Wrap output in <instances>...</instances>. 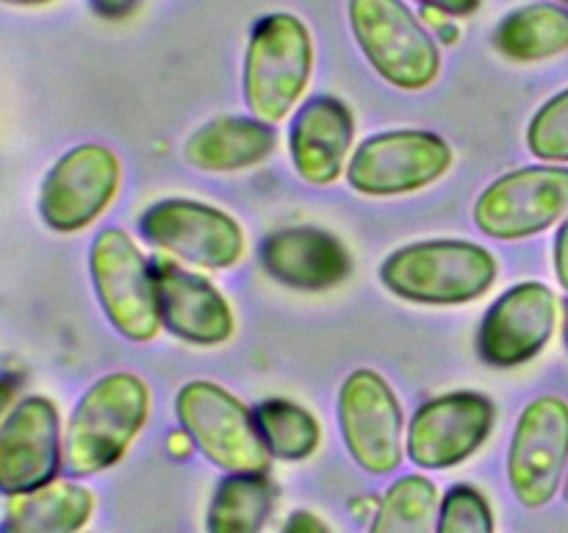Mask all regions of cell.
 I'll return each mask as SVG.
<instances>
[{
    "label": "cell",
    "mask_w": 568,
    "mask_h": 533,
    "mask_svg": "<svg viewBox=\"0 0 568 533\" xmlns=\"http://www.w3.org/2000/svg\"><path fill=\"white\" fill-rule=\"evenodd\" d=\"M3 6H20V9H37V6H48L53 0H0Z\"/></svg>",
    "instance_id": "obj_32"
},
{
    "label": "cell",
    "mask_w": 568,
    "mask_h": 533,
    "mask_svg": "<svg viewBox=\"0 0 568 533\" xmlns=\"http://www.w3.org/2000/svg\"><path fill=\"white\" fill-rule=\"evenodd\" d=\"M150 416V389L133 372H111L94 381L72 409L64 431V466L89 477L114 466Z\"/></svg>",
    "instance_id": "obj_1"
},
{
    "label": "cell",
    "mask_w": 568,
    "mask_h": 533,
    "mask_svg": "<svg viewBox=\"0 0 568 533\" xmlns=\"http://www.w3.org/2000/svg\"><path fill=\"white\" fill-rule=\"evenodd\" d=\"M281 533H333V531L320 520V516L311 514V511H294V514L286 520V525H283Z\"/></svg>",
    "instance_id": "obj_28"
},
{
    "label": "cell",
    "mask_w": 568,
    "mask_h": 533,
    "mask_svg": "<svg viewBox=\"0 0 568 533\" xmlns=\"http://www.w3.org/2000/svg\"><path fill=\"white\" fill-rule=\"evenodd\" d=\"M275 505L266 475H227L220 481L205 514V533H261Z\"/></svg>",
    "instance_id": "obj_22"
},
{
    "label": "cell",
    "mask_w": 568,
    "mask_h": 533,
    "mask_svg": "<svg viewBox=\"0 0 568 533\" xmlns=\"http://www.w3.org/2000/svg\"><path fill=\"white\" fill-rule=\"evenodd\" d=\"M568 214V167L538 164L505 172L480 192L475 225L486 237L527 239L547 231Z\"/></svg>",
    "instance_id": "obj_8"
},
{
    "label": "cell",
    "mask_w": 568,
    "mask_h": 533,
    "mask_svg": "<svg viewBox=\"0 0 568 533\" xmlns=\"http://www.w3.org/2000/svg\"><path fill=\"white\" fill-rule=\"evenodd\" d=\"M255 422L261 428L272 459L303 461L316 453L322 442V428L305 405L286 398H270L255 409Z\"/></svg>",
    "instance_id": "obj_24"
},
{
    "label": "cell",
    "mask_w": 568,
    "mask_h": 533,
    "mask_svg": "<svg viewBox=\"0 0 568 533\" xmlns=\"http://www.w3.org/2000/svg\"><path fill=\"white\" fill-rule=\"evenodd\" d=\"M175 411L189 442L211 464L231 475H266L272 453L261 436L255 411L227 389L211 381L183 383L175 398Z\"/></svg>",
    "instance_id": "obj_5"
},
{
    "label": "cell",
    "mask_w": 568,
    "mask_h": 533,
    "mask_svg": "<svg viewBox=\"0 0 568 533\" xmlns=\"http://www.w3.org/2000/svg\"><path fill=\"white\" fill-rule=\"evenodd\" d=\"M560 3H564V6H568V0H560Z\"/></svg>",
    "instance_id": "obj_35"
},
{
    "label": "cell",
    "mask_w": 568,
    "mask_h": 533,
    "mask_svg": "<svg viewBox=\"0 0 568 533\" xmlns=\"http://www.w3.org/2000/svg\"><path fill=\"white\" fill-rule=\"evenodd\" d=\"M453 148L433 131H383L364 139L347 167V181L355 192L369 198H397L419 192L447 175Z\"/></svg>",
    "instance_id": "obj_7"
},
{
    "label": "cell",
    "mask_w": 568,
    "mask_h": 533,
    "mask_svg": "<svg viewBox=\"0 0 568 533\" xmlns=\"http://www.w3.org/2000/svg\"><path fill=\"white\" fill-rule=\"evenodd\" d=\"M122 167L103 144H78L48 170L39 187V217L50 231L75 233L92 225L120 189Z\"/></svg>",
    "instance_id": "obj_12"
},
{
    "label": "cell",
    "mask_w": 568,
    "mask_h": 533,
    "mask_svg": "<svg viewBox=\"0 0 568 533\" xmlns=\"http://www.w3.org/2000/svg\"><path fill=\"white\" fill-rule=\"evenodd\" d=\"M261 264L275 281L297 292H325L353 270L347 248L314 225H294L270 233L261 244Z\"/></svg>",
    "instance_id": "obj_17"
},
{
    "label": "cell",
    "mask_w": 568,
    "mask_h": 533,
    "mask_svg": "<svg viewBox=\"0 0 568 533\" xmlns=\"http://www.w3.org/2000/svg\"><path fill=\"white\" fill-rule=\"evenodd\" d=\"M89 6H92L94 14H100L103 20L120 22L125 20V17H131L133 11L142 6V0H89Z\"/></svg>",
    "instance_id": "obj_27"
},
{
    "label": "cell",
    "mask_w": 568,
    "mask_h": 533,
    "mask_svg": "<svg viewBox=\"0 0 568 533\" xmlns=\"http://www.w3.org/2000/svg\"><path fill=\"white\" fill-rule=\"evenodd\" d=\"M314 72V39L297 14L272 11L255 20L244 53V103L277 125L300 103Z\"/></svg>",
    "instance_id": "obj_3"
},
{
    "label": "cell",
    "mask_w": 568,
    "mask_h": 533,
    "mask_svg": "<svg viewBox=\"0 0 568 533\" xmlns=\"http://www.w3.org/2000/svg\"><path fill=\"white\" fill-rule=\"evenodd\" d=\"M338 428L355 464L388 475L403 464V405L375 370H355L338 389Z\"/></svg>",
    "instance_id": "obj_10"
},
{
    "label": "cell",
    "mask_w": 568,
    "mask_h": 533,
    "mask_svg": "<svg viewBox=\"0 0 568 533\" xmlns=\"http://www.w3.org/2000/svg\"><path fill=\"white\" fill-rule=\"evenodd\" d=\"M438 486L425 475H403L386 489L369 533H436Z\"/></svg>",
    "instance_id": "obj_23"
},
{
    "label": "cell",
    "mask_w": 568,
    "mask_h": 533,
    "mask_svg": "<svg viewBox=\"0 0 568 533\" xmlns=\"http://www.w3.org/2000/svg\"><path fill=\"white\" fill-rule=\"evenodd\" d=\"M139 231L155 248L205 270H231L244 255V231L216 205L164 198L139 217Z\"/></svg>",
    "instance_id": "obj_9"
},
{
    "label": "cell",
    "mask_w": 568,
    "mask_h": 533,
    "mask_svg": "<svg viewBox=\"0 0 568 533\" xmlns=\"http://www.w3.org/2000/svg\"><path fill=\"white\" fill-rule=\"evenodd\" d=\"M64 461L59 409L44 394L11 405L0 420V492H33L55 481Z\"/></svg>",
    "instance_id": "obj_14"
},
{
    "label": "cell",
    "mask_w": 568,
    "mask_h": 533,
    "mask_svg": "<svg viewBox=\"0 0 568 533\" xmlns=\"http://www.w3.org/2000/svg\"><path fill=\"white\" fill-rule=\"evenodd\" d=\"M564 336H566V348H568V311H566V325H564Z\"/></svg>",
    "instance_id": "obj_33"
},
{
    "label": "cell",
    "mask_w": 568,
    "mask_h": 533,
    "mask_svg": "<svg viewBox=\"0 0 568 533\" xmlns=\"http://www.w3.org/2000/svg\"><path fill=\"white\" fill-rule=\"evenodd\" d=\"M568 466V403L555 394L525 405L508 450V481L525 509H544Z\"/></svg>",
    "instance_id": "obj_11"
},
{
    "label": "cell",
    "mask_w": 568,
    "mask_h": 533,
    "mask_svg": "<svg viewBox=\"0 0 568 533\" xmlns=\"http://www.w3.org/2000/svg\"><path fill=\"white\" fill-rule=\"evenodd\" d=\"M11 403H14V383L6 381V378H0V420L9 414Z\"/></svg>",
    "instance_id": "obj_31"
},
{
    "label": "cell",
    "mask_w": 568,
    "mask_h": 533,
    "mask_svg": "<svg viewBox=\"0 0 568 533\" xmlns=\"http://www.w3.org/2000/svg\"><path fill=\"white\" fill-rule=\"evenodd\" d=\"M94 497L75 481H50L14 494L0 520V533H78L92 520Z\"/></svg>",
    "instance_id": "obj_20"
},
{
    "label": "cell",
    "mask_w": 568,
    "mask_h": 533,
    "mask_svg": "<svg viewBox=\"0 0 568 533\" xmlns=\"http://www.w3.org/2000/svg\"><path fill=\"white\" fill-rule=\"evenodd\" d=\"M555 272H558L560 286L568 292V220L560 225L558 239H555Z\"/></svg>",
    "instance_id": "obj_30"
},
{
    "label": "cell",
    "mask_w": 568,
    "mask_h": 533,
    "mask_svg": "<svg viewBox=\"0 0 568 533\" xmlns=\"http://www.w3.org/2000/svg\"><path fill=\"white\" fill-rule=\"evenodd\" d=\"M494 48L510 61L532 64L568 50V9L564 3H527L499 20Z\"/></svg>",
    "instance_id": "obj_21"
},
{
    "label": "cell",
    "mask_w": 568,
    "mask_h": 533,
    "mask_svg": "<svg viewBox=\"0 0 568 533\" xmlns=\"http://www.w3.org/2000/svg\"><path fill=\"white\" fill-rule=\"evenodd\" d=\"M422 6H427L430 11L449 17H469L480 9L483 0H419Z\"/></svg>",
    "instance_id": "obj_29"
},
{
    "label": "cell",
    "mask_w": 568,
    "mask_h": 533,
    "mask_svg": "<svg viewBox=\"0 0 568 533\" xmlns=\"http://www.w3.org/2000/svg\"><path fill=\"white\" fill-rule=\"evenodd\" d=\"M558 325V298L541 281H521L486 311L477 336L480 359L494 366H519L536 359Z\"/></svg>",
    "instance_id": "obj_15"
},
{
    "label": "cell",
    "mask_w": 568,
    "mask_h": 533,
    "mask_svg": "<svg viewBox=\"0 0 568 533\" xmlns=\"http://www.w3.org/2000/svg\"><path fill=\"white\" fill-rule=\"evenodd\" d=\"M494 420V403L480 392H449L427 400L408 422V459L422 470H453L488 442Z\"/></svg>",
    "instance_id": "obj_13"
},
{
    "label": "cell",
    "mask_w": 568,
    "mask_h": 533,
    "mask_svg": "<svg viewBox=\"0 0 568 533\" xmlns=\"http://www.w3.org/2000/svg\"><path fill=\"white\" fill-rule=\"evenodd\" d=\"M436 533H494V514L486 494L469 483H455L438 505Z\"/></svg>",
    "instance_id": "obj_26"
},
{
    "label": "cell",
    "mask_w": 568,
    "mask_h": 533,
    "mask_svg": "<svg viewBox=\"0 0 568 533\" xmlns=\"http://www.w3.org/2000/svg\"><path fill=\"white\" fill-rule=\"evenodd\" d=\"M153 272L161 325L172 336L189 344H200V348L222 344L233 336L236 320H233L231 305L222 298L220 289H214V283L166 259H155Z\"/></svg>",
    "instance_id": "obj_16"
},
{
    "label": "cell",
    "mask_w": 568,
    "mask_h": 533,
    "mask_svg": "<svg viewBox=\"0 0 568 533\" xmlns=\"http://www.w3.org/2000/svg\"><path fill=\"white\" fill-rule=\"evenodd\" d=\"M355 139L353 111L331 94H316L300 105L288 128L294 170L314 187H327L342 175Z\"/></svg>",
    "instance_id": "obj_18"
},
{
    "label": "cell",
    "mask_w": 568,
    "mask_h": 533,
    "mask_svg": "<svg viewBox=\"0 0 568 533\" xmlns=\"http://www.w3.org/2000/svg\"><path fill=\"white\" fill-rule=\"evenodd\" d=\"M349 28L377 76L405 92H422L442 76V50L403 0H349Z\"/></svg>",
    "instance_id": "obj_4"
},
{
    "label": "cell",
    "mask_w": 568,
    "mask_h": 533,
    "mask_svg": "<svg viewBox=\"0 0 568 533\" xmlns=\"http://www.w3.org/2000/svg\"><path fill=\"white\" fill-rule=\"evenodd\" d=\"M527 148L547 164H568V89L536 111L527 125Z\"/></svg>",
    "instance_id": "obj_25"
},
{
    "label": "cell",
    "mask_w": 568,
    "mask_h": 533,
    "mask_svg": "<svg viewBox=\"0 0 568 533\" xmlns=\"http://www.w3.org/2000/svg\"><path fill=\"white\" fill-rule=\"evenodd\" d=\"M275 144V125L258 117H216L186 139L183 155L197 170L236 172L270 159Z\"/></svg>",
    "instance_id": "obj_19"
},
{
    "label": "cell",
    "mask_w": 568,
    "mask_h": 533,
    "mask_svg": "<svg viewBox=\"0 0 568 533\" xmlns=\"http://www.w3.org/2000/svg\"><path fill=\"white\" fill-rule=\"evenodd\" d=\"M92 286L111 325L131 342H150L161 331L153 264L122 228H105L89 250Z\"/></svg>",
    "instance_id": "obj_6"
},
{
    "label": "cell",
    "mask_w": 568,
    "mask_h": 533,
    "mask_svg": "<svg viewBox=\"0 0 568 533\" xmlns=\"http://www.w3.org/2000/svg\"><path fill=\"white\" fill-rule=\"evenodd\" d=\"M491 250L466 239H427L394 250L381 281L397 298L425 305H464L483 298L497 281Z\"/></svg>",
    "instance_id": "obj_2"
},
{
    "label": "cell",
    "mask_w": 568,
    "mask_h": 533,
    "mask_svg": "<svg viewBox=\"0 0 568 533\" xmlns=\"http://www.w3.org/2000/svg\"><path fill=\"white\" fill-rule=\"evenodd\" d=\"M564 494H566V500H568V475H566V486H564Z\"/></svg>",
    "instance_id": "obj_34"
}]
</instances>
